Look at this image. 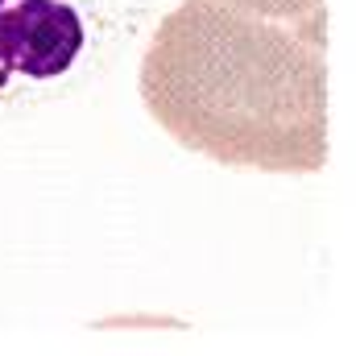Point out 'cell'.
Here are the masks:
<instances>
[{"label": "cell", "mask_w": 356, "mask_h": 356, "mask_svg": "<svg viewBox=\"0 0 356 356\" xmlns=\"http://www.w3.org/2000/svg\"><path fill=\"white\" fill-rule=\"evenodd\" d=\"M137 88L178 145L220 166L315 175L327 162V13L266 21L182 0L154 29Z\"/></svg>", "instance_id": "6da1fadb"}, {"label": "cell", "mask_w": 356, "mask_h": 356, "mask_svg": "<svg viewBox=\"0 0 356 356\" xmlns=\"http://www.w3.org/2000/svg\"><path fill=\"white\" fill-rule=\"evenodd\" d=\"M220 4L245 8L266 21H311V17L327 13V0H220Z\"/></svg>", "instance_id": "7a4b0ae2"}, {"label": "cell", "mask_w": 356, "mask_h": 356, "mask_svg": "<svg viewBox=\"0 0 356 356\" xmlns=\"http://www.w3.org/2000/svg\"><path fill=\"white\" fill-rule=\"evenodd\" d=\"M25 4H33V0H0V38L8 33V25H13V17L25 8Z\"/></svg>", "instance_id": "3957f363"}]
</instances>
